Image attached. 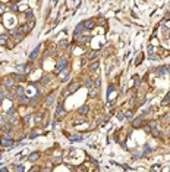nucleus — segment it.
<instances>
[{"label": "nucleus", "mask_w": 170, "mask_h": 172, "mask_svg": "<svg viewBox=\"0 0 170 172\" xmlns=\"http://www.w3.org/2000/svg\"><path fill=\"white\" fill-rule=\"evenodd\" d=\"M69 68V60H68V57L63 54V56H59V59H57V63H56V68H54V74L56 75H60L63 71H66Z\"/></svg>", "instance_id": "obj_1"}, {"label": "nucleus", "mask_w": 170, "mask_h": 172, "mask_svg": "<svg viewBox=\"0 0 170 172\" xmlns=\"http://www.w3.org/2000/svg\"><path fill=\"white\" fill-rule=\"evenodd\" d=\"M1 87H4L6 90H13V88L16 87V80H15V77H6V78H3Z\"/></svg>", "instance_id": "obj_2"}, {"label": "nucleus", "mask_w": 170, "mask_h": 172, "mask_svg": "<svg viewBox=\"0 0 170 172\" xmlns=\"http://www.w3.org/2000/svg\"><path fill=\"white\" fill-rule=\"evenodd\" d=\"M65 115H66V110H65V107H63V100L57 105V109H56V113H54V118H56V121H60V119H63L65 118Z\"/></svg>", "instance_id": "obj_3"}, {"label": "nucleus", "mask_w": 170, "mask_h": 172, "mask_svg": "<svg viewBox=\"0 0 170 172\" xmlns=\"http://www.w3.org/2000/svg\"><path fill=\"white\" fill-rule=\"evenodd\" d=\"M34 27H35V21H28L27 24H24V25L21 27V30H22V33L27 36V34H30V33L34 30Z\"/></svg>", "instance_id": "obj_4"}, {"label": "nucleus", "mask_w": 170, "mask_h": 172, "mask_svg": "<svg viewBox=\"0 0 170 172\" xmlns=\"http://www.w3.org/2000/svg\"><path fill=\"white\" fill-rule=\"evenodd\" d=\"M16 103L19 106H28L30 105V97L27 94H22V96H18L16 97Z\"/></svg>", "instance_id": "obj_5"}, {"label": "nucleus", "mask_w": 170, "mask_h": 172, "mask_svg": "<svg viewBox=\"0 0 170 172\" xmlns=\"http://www.w3.org/2000/svg\"><path fill=\"white\" fill-rule=\"evenodd\" d=\"M0 146L1 147H12V146H15V141H13V138H6V137H0Z\"/></svg>", "instance_id": "obj_6"}, {"label": "nucleus", "mask_w": 170, "mask_h": 172, "mask_svg": "<svg viewBox=\"0 0 170 172\" xmlns=\"http://www.w3.org/2000/svg\"><path fill=\"white\" fill-rule=\"evenodd\" d=\"M40 53H41V44H40V46H37V47L32 50V53L30 54V62H34V60H37V57L40 56Z\"/></svg>", "instance_id": "obj_7"}, {"label": "nucleus", "mask_w": 170, "mask_h": 172, "mask_svg": "<svg viewBox=\"0 0 170 172\" xmlns=\"http://www.w3.org/2000/svg\"><path fill=\"white\" fill-rule=\"evenodd\" d=\"M144 116H136L133 121H132V128H141L144 125Z\"/></svg>", "instance_id": "obj_8"}, {"label": "nucleus", "mask_w": 170, "mask_h": 172, "mask_svg": "<svg viewBox=\"0 0 170 172\" xmlns=\"http://www.w3.org/2000/svg\"><path fill=\"white\" fill-rule=\"evenodd\" d=\"M54 99H56L54 94H48V96H45V99H44V106H45V107L53 106V105H54Z\"/></svg>", "instance_id": "obj_9"}, {"label": "nucleus", "mask_w": 170, "mask_h": 172, "mask_svg": "<svg viewBox=\"0 0 170 172\" xmlns=\"http://www.w3.org/2000/svg\"><path fill=\"white\" fill-rule=\"evenodd\" d=\"M40 157H41V153H40V152H32V153L28 156V162L35 163V162H38V160H40Z\"/></svg>", "instance_id": "obj_10"}, {"label": "nucleus", "mask_w": 170, "mask_h": 172, "mask_svg": "<svg viewBox=\"0 0 170 172\" xmlns=\"http://www.w3.org/2000/svg\"><path fill=\"white\" fill-rule=\"evenodd\" d=\"M79 87H81V83L79 81H72L69 87H68V90L71 91V94H73V93H76L78 90H79Z\"/></svg>", "instance_id": "obj_11"}, {"label": "nucleus", "mask_w": 170, "mask_h": 172, "mask_svg": "<svg viewBox=\"0 0 170 172\" xmlns=\"http://www.w3.org/2000/svg\"><path fill=\"white\" fill-rule=\"evenodd\" d=\"M98 68H100V62L95 59V60H92L91 63H89V66H88V69H89V72L91 74H94V72H97L98 71Z\"/></svg>", "instance_id": "obj_12"}, {"label": "nucleus", "mask_w": 170, "mask_h": 172, "mask_svg": "<svg viewBox=\"0 0 170 172\" xmlns=\"http://www.w3.org/2000/svg\"><path fill=\"white\" fill-rule=\"evenodd\" d=\"M82 24H84V28L86 31H91L94 27H95V21L94 19H86V21H82Z\"/></svg>", "instance_id": "obj_13"}, {"label": "nucleus", "mask_w": 170, "mask_h": 172, "mask_svg": "<svg viewBox=\"0 0 170 172\" xmlns=\"http://www.w3.org/2000/svg\"><path fill=\"white\" fill-rule=\"evenodd\" d=\"M78 115H79V116H86V115H89V106H88V105H82V106L78 109Z\"/></svg>", "instance_id": "obj_14"}, {"label": "nucleus", "mask_w": 170, "mask_h": 172, "mask_svg": "<svg viewBox=\"0 0 170 172\" xmlns=\"http://www.w3.org/2000/svg\"><path fill=\"white\" fill-rule=\"evenodd\" d=\"M98 96V88L97 87H91V88H88V97L89 99H94V97H97Z\"/></svg>", "instance_id": "obj_15"}, {"label": "nucleus", "mask_w": 170, "mask_h": 172, "mask_svg": "<svg viewBox=\"0 0 170 172\" xmlns=\"http://www.w3.org/2000/svg\"><path fill=\"white\" fill-rule=\"evenodd\" d=\"M98 54H100L98 50H91V52L86 54V59H89V60H95V59L98 57Z\"/></svg>", "instance_id": "obj_16"}, {"label": "nucleus", "mask_w": 170, "mask_h": 172, "mask_svg": "<svg viewBox=\"0 0 170 172\" xmlns=\"http://www.w3.org/2000/svg\"><path fill=\"white\" fill-rule=\"evenodd\" d=\"M60 80H62V83H66V81H69V80H71L69 69H66V71H63V72L60 74Z\"/></svg>", "instance_id": "obj_17"}, {"label": "nucleus", "mask_w": 170, "mask_h": 172, "mask_svg": "<svg viewBox=\"0 0 170 172\" xmlns=\"http://www.w3.org/2000/svg\"><path fill=\"white\" fill-rule=\"evenodd\" d=\"M73 33L75 34H84L85 33V28H84V24L82 22H79L76 27H75V30H73Z\"/></svg>", "instance_id": "obj_18"}, {"label": "nucleus", "mask_w": 170, "mask_h": 172, "mask_svg": "<svg viewBox=\"0 0 170 172\" xmlns=\"http://www.w3.org/2000/svg\"><path fill=\"white\" fill-rule=\"evenodd\" d=\"M13 77H15L16 83H25L27 81V75L25 74H15Z\"/></svg>", "instance_id": "obj_19"}, {"label": "nucleus", "mask_w": 170, "mask_h": 172, "mask_svg": "<svg viewBox=\"0 0 170 172\" xmlns=\"http://www.w3.org/2000/svg\"><path fill=\"white\" fill-rule=\"evenodd\" d=\"M92 84H94L92 78H91L89 75H86V77H85V80H84V87H85V88H91Z\"/></svg>", "instance_id": "obj_20"}, {"label": "nucleus", "mask_w": 170, "mask_h": 172, "mask_svg": "<svg viewBox=\"0 0 170 172\" xmlns=\"http://www.w3.org/2000/svg\"><path fill=\"white\" fill-rule=\"evenodd\" d=\"M13 91H15V94H16V97L18 96H22V94H25V88L22 86H16L13 88Z\"/></svg>", "instance_id": "obj_21"}, {"label": "nucleus", "mask_w": 170, "mask_h": 172, "mask_svg": "<svg viewBox=\"0 0 170 172\" xmlns=\"http://www.w3.org/2000/svg\"><path fill=\"white\" fill-rule=\"evenodd\" d=\"M21 33H22L21 27H13V28L9 30V34H10V36H15V37H16L18 34H21Z\"/></svg>", "instance_id": "obj_22"}, {"label": "nucleus", "mask_w": 170, "mask_h": 172, "mask_svg": "<svg viewBox=\"0 0 170 172\" xmlns=\"http://www.w3.org/2000/svg\"><path fill=\"white\" fill-rule=\"evenodd\" d=\"M6 99L10 100V102H16V94H15V91H13V90H7V96H6Z\"/></svg>", "instance_id": "obj_23"}, {"label": "nucleus", "mask_w": 170, "mask_h": 172, "mask_svg": "<svg viewBox=\"0 0 170 172\" xmlns=\"http://www.w3.org/2000/svg\"><path fill=\"white\" fill-rule=\"evenodd\" d=\"M7 43H9V36L0 34V46H7Z\"/></svg>", "instance_id": "obj_24"}, {"label": "nucleus", "mask_w": 170, "mask_h": 172, "mask_svg": "<svg viewBox=\"0 0 170 172\" xmlns=\"http://www.w3.org/2000/svg\"><path fill=\"white\" fill-rule=\"evenodd\" d=\"M153 150H154V149H153V147H150V144H145V146H144V150H142V153H141V155H142V157H145V156H147L148 153H151Z\"/></svg>", "instance_id": "obj_25"}, {"label": "nucleus", "mask_w": 170, "mask_h": 172, "mask_svg": "<svg viewBox=\"0 0 170 172\" xmlns=\"http://www.w3.org/2000/svg\"><path fill=\"white\" fill-rule=\"evenodd\" d=\"M12 128V125L9 124V122H3V124H0V129L3 131V132H9Z\"/></svg>", "instance_id": "obj_26"}, {"label": "nucleus", "mask_w": 170, "mask_h": 172, "mask_svg": "<svg viewBox=\"0 0 170 172\" xmlns=\"http://www.w3.org/2000/svg\"><path fill=\"white\" fill-rule=\"evenodd\" d=\"M25 19H27V21H34V12H32L31 9H28V10L25 12Z\"/></svg>", "instance_id": "obj_27"}, {"label": "nucleus", "mask_w": 170, "mask_h": 172, "mask_svg": "<svg viewBox=\"0 0 170 172\" xmlns=\"http://www.w3.org/2000/svg\"><path fill=\"white\" fill-rule=\"evenodd\" d=\"M6 96H7V90H6L4 87H0V102H1V100H4V99H6Z\"/></svg>", "instance_id": "obj_28"}, {"label": "nucleus", "mask_w": 170, "mask_h": 172, "mask_svg": "<svg viewBox=\"0 0 170 172\" xmlns=\"http://www.w3.org/2000/svg\"><path fill=\"white\" fill-rule=\"evenodd\" d=\"M15 113H16V109H15V107H9V109L6 110V116H7V118H10V116H13Z\"/></svg>", "instance_id": "obj_29"}, {"label": "nucleus", "mask_w": 170, "mask_h": 172, "mask_svg": "<svg viewBox=\"0 0 170 172\" xmlns=\"http://www.w3.org/2000/svg\"><path fill=\"white\" fill-rule=\"evenodd\" d=\"M151 135H153L154 138H160V137H161V132H160L157 128H154V129H151Z\"/></svg>", "instance_id": "obj_30"}, {"label": "nucleus", "mask_w": 170, "mask_h": 172, "mask_svg": "<svg viewBox=\"0 0 170 172\" xmlns=\"http://www.w3.org/2000/svg\"><path fill=\"white\" fill-rule=\"evenodd\" d=\"M7 122H9L10 125H16V124H18V118H16V116H10V118L7 119Z\"/></svg>", "instance_id": "obj_31"}, {"label": "nucleus", "mask_w": 170, "mask_h": 172, "mask_svg": "<svg viewBox=\"0 0 170 172\" xmlns=\"http://www.w3.org/2000/svg\"><path fill=\"white\" fill-rule=\"evenodd\" d=\"M166 72H167V66H161V68L157 69V74H158V75H163V74H166Z\"/></svg>", "instance_id": "obj_32"}, {"label": "nucleus", "mask_w": 170, "mask_h": 172, "mask_svg": "<svg viewBox=\"0 0 170 172\" xmlns=\"http://www.w3.org/2000/svg\"><path fill=\"white\" fill-rule=\"evenodd\" d=\"M68 137H69L71 141H79V140H82V137H79V135H69L68 134Z\"/></svg>", "instance_id": "obj_33"}, {"label": "nucleus", "mask_w": 170, "mask_h": 172, "mask_svg": "<svg viewBox=\"0 0 170 172\" xmlns=\"http://www.w3.org/2000/svg\"><path fill=\"white\" fill-rule=\"evenodd\" d=\"M13 168L16 169V172H25V168H24L22 165H18V163H15V165H13Z\"/></svg>", "instance_id": "obj_34"}, {"label": "nucleus", "mask_w": 170, "mask_h": 172, "mask_svg": "<svg viewBox=\"0 0 170 172\" xmlns=\"http://www.w3.org/2000/svg\"><path fill=\"white\" fill-rule=\"evenodd\" d=\"M50 80H51V77L50 75H44L41 78V84H47V83H50Z\"/></svg>", "instance_id": "obj_35"}, {"label": "nucleus", "mask_w": 170, "mask_h": 172, "mask_svg": "<svg viewBox=\"0 0 170 172\" xmlns=\"http://www.w3.org/2000/svg\"><path fill=\"white\" fill-rule=\"evenodd\" d=\"M142 129L147 132V134H151V127H150V124H145V125H142Z\"/></svg>", "instance_id": "obj_36"}, {"label": "nucleus", "mask_w": 170, "mask_h": 172, "mask_svg": "<svg viewBox=\"0 0 170 172\" xmlns=\"http://www.w3.org/2000/svg\"><path fill=\"white\" fill-rule=\"evenodd\" d=\"M68 46H69V44H68L66 40H60V41H59V47H62V49H66Z\"/></svg>", "instance_id": "obj_37"}, {"label": "nucleus", "mask_w": 170, "mask_h": 172, "mask_svg": "<svg viewBox=\"0 0 170 172\" xmlns=\"http://www.w3.org/2000/svg\"><path fill=\"white\" fill-rule=\"evenodd\" d=\"M9 9H10L12 12H18V4H15V3H10V4H9Z\"/></svg>", "instance_id": "obj_38"}, {"label": "nucleus", "mask_w": 170, "mask_h": 172, "mask_svg": "<svg viewBox=\"0 0 170 172\" xmlns=\"http://www.w3.org/2000/svg\"><path fill=\"white\" fill-rule=\"evenodd\" d=\"M68 96H71V91H69L68 88H65V90H63V93H62V99H66Z\"/></svg>", "instance_id": "obj_39"}, {"label": "nucleus", "mask_w": 170, "mask_h": 172, "mask_svg": "<svg viewBox=\"0 0 170 172\" xmlns=\"http://www.w3.org/2000/svg\"><path fill=\"white\" fill-rule=\"evenodd\" d=\"M38 135V129H32L31 132H30V138H35Z\"/></svg>", "instance_id": "obj_40"}, {"label": "nucleus", "mask_w": 170, "mask_h": 172, "mask_svg": "<svg viewBox=\"0 0 170 172\" xmlns=\"http://www.w3.org/2000/svg\"><path fill=\"white\" fill-rule=\"evenodd\" d=\"M42 118H44V112H42V113H40V115H37V116H35V122H37V124H40V122H41V121H42Z\"/></svg>", "instance_id": "obj_41"}, {"label": "nucleus", "mask_w": 170, "mask_h": 172, "mask_svg": "<svg viewBox=\"0 0 170 172\" xmlns=\"http://www.w3.org/2000/svg\"><path fill=\"white\" fill-rule=\"evenodd\" d=\"M142 57H144V54H142V53H141V54L136 57V60H135V65H136V66H138V65H141V60H142Z\"/></svg>", "instance_id": "obj_42"}, {"label": "nucleus", "mask_w": 170, "mask_h": 172, "mask_svg": "<svg viewBox=\"0 0 170 172\" xmlns=\"http://www.w3.org/2000/svg\"><path fill=\"white\" fill-rule=\"evenodd\" d=\"M51 160H53V163H60V162L63 160V157H60V156H56V157H53Z\"/></svg>", "instance_id": "obj_43"}, {"label": "nucleus", "mask_w": 170, "mask_h": 172, "mask_svg": "<svg viewBox=\"0 0 170 172\" xmlns=\"http://www.w3.org/2000/svg\"><path fill=\"white\" fill-rule=\"evenodd\" d=\"M161 105H163V106H166V105H170V96H166V97H164V100L161 102Z\"/></svg>", "instance_id": "obj_44"}, {"label": "nucleus", "mask_w": 170, "mask_h": 172, "mask_svg": "<svg viewBox=\"0 0 170 172\" xmlns=\"http://www.w3.org/2000/svg\"><path fill=\"white\" fill-rule=\"evenodd\" d=\"M94 87H97V88H100V86H101V80L98 78V80H94V84H92Z\"/></svg>", "instance_id": "obj_45"}, {"label": "nucleus", "mask_w": 170, "mask_h": 172, "mask_svg": "<svg viewBox=\"0 0 170 172\" xmlns=\"http://www.w3.org/2000/svg\"><path fill=\"white\" fill-rule=\"evenodd\" d=\"M132 116H133V112L128 110V112H126V118H128V119H132Z\"/></svg>", "instance_id": "obj_46"}, {"label": "nucleus", "mask_w": 170, "mask_h": 172, "mask_svg": "<svg viewBox=\"0 0 170 172\" xmlns=\"http://www.w3.org/2000/svg\"><path fill=\"white\" fill-rule=\"evenodd\" d=\"M101 52H103V53H101L103 56H107V54H110V52H109V49H104V50H101Z\"/></svg>", "instance_id": "obj_47"}, {"label": "nucleus", "mask_w": 170, "mask_h": 172, "mask_svg": "<svg viewBox=\"0 0 170 172\" xmlns=\"http://www.w3.org/2000/svg\"><path fill=\"white\" fill-rule=\"evenodd\" d=\"M6 10H7V7H6V6H1V4H0V13H4Z\"/></svg>", "instance_id": "obj_48"}, {"label": "nucleus", "mask_w": 170, "mask_h": 172, "mask_svg": "<svg viewBox=\"0 0 170 172\" xmlns=\"http://www.w3.org/2000/svg\"><path fill=\"white\" fill-rule=\"evenodd\" d=\"M97 24H100V25H106V19H104V18H101V19H100Z\"/></svg>", "instance_id": "obj_49"}, {"label": "nucleus", "mask_w": 170, "mask_h": 172, "mask_svg": "<svg viewBox=\"0 0 170 172\" xmlns=\"http://www.w3.org/2000/svg\"><path fill=\"white\" fill-rule=\"evenodd\" d=\"M117 118H119V119H123V118H125L123 112H117Z\"/></svg>", "instance_id": "obj_50"}, {"label": "nucleus", "mask_w": 170, "mask_h": 172, "mask_svg": "<svg viewBox=\"0 0 170 172\" xmlns=\"http://www.w3.org/2000/svg\"><path fill=\"white\" fill-rule=\"evenodd\" d=\"M30 119H31V115L25 116V118H24V122H25V124H28V121H30Z\"/></svg>", "instance_id": "obj_51"}, {"label": "nucleus", "mask_w": 170, "mask_h": 172, "mask_svg": "<svg viewBox=\"0 0 170 172\" xmlns=\"http://www.w3.org/2000/svg\"><path fill=\"white\" fill-rule=\"evenodd\" d=\"M164 21H170V12H167V13L164 15Z\"/></svg>", "instance_id": "obj_52"}, {"label": "nucleus", "mask_w": 170, "mask_h": 172, "mask_svg": "<svg viewBox=\"0 0 170 172\" xmlns=\"http://www.w3.org/2000/svg\"><path fill=\"white\" fill-rule=\"evenodd\" d=\"M0 172H9V168H7V166H3V168L0 169Z\"/></svg>", "instance_id": "obj_53"}, {"label": "nucleus", "mask_w": 170, "mask_h": 172, "mask_svg": "<svg viewBox=\"0 0 170 172\" xmlns=\"http://www.w3.org/2000/svg\"><path fill=\"white\" fill-rule=\"evenodd\" d=\"M19 1H21V0H12V3H15V4H18Z\"/></svg>", "instance_id": "obj_54"}, {"label": "nucleus", "mask_w": 170, "mask_h": 172, "mask_svg": "<svg viewBox=\"0 0 170 172\" xmlns=\"http://www.w3.org/2000/svg\"><path fill=\"white\" fill-rule=\"evenodd\" d=\"M92 172H98V169H97V171H92Z\"/></svg>", "instance_id": "obj_55"}]
</instances>
